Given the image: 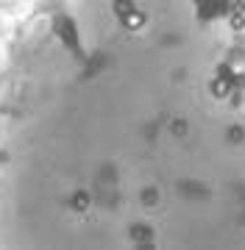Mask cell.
I'll use <instances>...</instances> for the list:
<instances>
[{
	"instance_id": "cell-1",
	"label": "cell",
	"mask_w": 245,
	"mask_h": 250,
	"mask_svg": "<svg viewBox=\"0 0 245 250\" xmlns=\"http://www.w3.org/2000/svg\"><path fill=\"white\" fill-rule=\"evenodd\" d=\"M0 248H245V0H34L0 53Z\"/></svg>"
}]
</instances>
